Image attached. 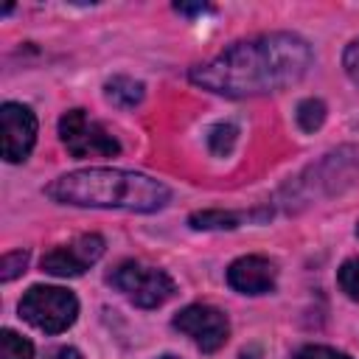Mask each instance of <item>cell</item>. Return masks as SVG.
I'll list each match as a JSON object with an SVG mask.
<instances>
[{"label": "cell", "instance_id": "obj_1", "mask_svg": "<svg viewBox=\"0 0 359 359\" xmlns=\"http://www.w3.org/2000/svg\"><path fill=\"white\" fill-rule=\"evenodd\" d=\"M314 62L311 45L289 31L233 42L219 56L191 70V81L208 93L247 98L297 84Z\"/></svg>", "mask_w": 359, "mask_h": 359}, {"label": "cell", "instance_id": "obj_2", "mask_svg": "<svg viewBox=\"0 0 359 359\" xmlns=\"http://www.w3.org/2000/svg\"><path fill=\"white\" fill-rule=\"evenodd\" d=\"M45 194L53 202L76 205V208H118V210H135V213H154L165 208L171 191L137 171L123 168H84L56 177Z\"/></svg>", "mask_w": 359, "mask_h": 359}, {"label": "cell", "instance_id": "obj_3", "mask_svg": "<svg viewBox=\"0 0 359 359\" xmlns=\"http://www.w3.org/2000/svg\"><path fill=\"white\" fill-rule=\"evenodd\" d=\"M20 317L45 334H62L76 323L79 300L62 286H31L20 300Z\"/></svg>", "mask_w": 359, "mask_h": 359}, {"label": "cell", "instance_id": "obj_4", "mask_svg": "<svg viewBox=\"0 0 359 359\" xmlns=\"http://www.w3.org/2000/svg\"><path fill=\"white\" fill-rule=\"evenodd\" d=\"M109 283L126 294L135 306L140 309H154L163 306L171 294H174V280L157 269V266H146L140 261H123L109 272Z\"/></svg>", "mask_w": 359, "mask_h": 359}, {"label": "cell", "instance_id": "obj_5", "mask_svg": "<svg viewBox=\"0 0 359 359\" xmlns=\"http://www.w3.org/2000/svg\"><path fill=\"white\" fill-rule=\"evenodd\" d=\"M59 137L73 157H112L121 151V143L84 109H70L59 118Z\"/></svg>", "mask_w": 359, "mask_h": 359}, {"label": "cell", "instance_id": "obj_6", "mask_svg": "<svg viewBox=\"0 0 359 359\" xmlns=\"http://www.w3.org/2000/svg\"><path fill=\"white\" fill-rule=\"evenodd\" d=\"M174 328L188 334L196 342V348H202L205 353L219 351L230 337V323H227L224 311L205 306V303H194V306H185L182 311H177Z\"/></svg>", "mask_w": 359, "mask_h": 359}, {"label": "cell", "instance_id": "obj_7", "mask_svg": "<svg viewBox=\"0 0 359 359\" xmlns=\"http://www.w3.org/2000/svg\"><path fill=\"white\" fill-rule=\"evenodd\" d=\"M104 255V238L95 233H84L70 244H62L42 255V272L56 278H76L87 272Z\"/></svg>", "mask_w": 359, "mask_h": 359}, {"label": "cell", "instance_id": "obj_8", "mask_svg": "<svg viewBox=\"0 0 359 359\" xmlns=\"http://www.w3.org/2000/svg\"><path fill=\"white\" fill-rule=\"evenodd\" d=\"M0 129H3V157L8 163H22L36 143V115L17 101H6L0 107Z\"/></svg>", "mask_w": 359, "mask_h": 359}, {"label": "cell", "instance_id": "obj_9", "mask_svg": "<svg viewBox=\"0 0 359 359\" xmlns=\"http://www.w3.org/2000/svg\"><path fill=\"white\" fill-rule=\"evenodd\" d=\"M278 269L264 255H241L227 266V283L241 294H266L275 289Z\"/></svg>", "mask_w": 359, "mask_h": 359}, {"label": "cell", "instance_id": "obj_10", "mask_svg": "<svg viewBox=\"0 0 359 359\" xmlns=\"http://www.w3.org/2000/svg\"><path fill=\"white\" fill-rule=\"evenodd\" d=\"M250 213H236V210H196L191 213L188 224L194 230H236Z\"/></svg>", "mask_w": 359, "mask_h": 359}, {"label": "cell", "instance_id": "obj_11", "mask_svg": "<svg viewBox=\"0 0 359 359\" xmlns=\"http://www.w3.org/2000/svg\"><path fill=\"white\" fill-rule=\"evenodd\" d=\"M104 90H107V98H109L112 104L126 107V109L135 107V104H140L143 95H146L143 81H135V79H129V76H115V79H109Z\"/></svg>", "mask_w": 359, "mask_h": 359}, {"label": "cell", "instance_id": "obj_12", "mask_svg": "<svg viewBox=\"0 0 359 359\" xmlns=\"http://www.w3.org/2000/svg\"><path fill=\"white\" fill-rule=\"evenodd\" d=\"M294 118H297V126L303 132H317L323 126V121H325V104L320 98H303L297 104Z\"/></svg>", "mask_w": 359, "mask_h": 359}, {"label": "cell", "instance_id": "obj_13", "mask_svg": "<svg viewBox=\"0 0 359 359\" xmlns=\"http://www.w3.org/2000/svg\"><path fill=\"white\" fill-rule=\"evenodd\" d=\"M31 356H34V345L25 337H20L11 328L0 331V359H31Z\"/></svg>", "mask_w": 359, "mask_h": 359}, {"label": "cell", "instance_id": "obj_14", "mask_svg": "<svg viewBox=\"0 0 359 359\" xmlns=\"http://www.w3.org/2000/svg\"><path fill=\"white\" fill-rule=\"evenodd\" d=\"M236 137H238V129L233 123H216L210 132H208V149L219 157L230 154L233 146H236Z\"/></svg>", "mask_w": 359, "mask_h": 359}, {"label": "cell", "instance_id": "obj_15", "mask_svg": "<svg viewBox=\"0 0 359 359\" xmlns=\"http://www.w3.org/2000/svg\"><path fill=\"white\" fill-rule=\"evenodd\" d=\"M337 280H339V289H342L351 300H359V255H356V258H348V261L339 266Z\"/></svg>", "mask_w": 359, "mask_h": 359}, {"label": "cell", "instance_id": "obj_16", "mask_svg": "<svg viewBox=\"0 0 359 359\" xmlns=\"http://www.w3.org/2000/svg\"><path fill=\"white\" fill-rule=\"evenodd\" d=\"M25 264H28V250H14V252H6L3 261H0V278L3 283L14 280L17 275L25 272Z\"/></svg>", "mask_w": 359, "mask_h": 359}, {"label": "cell", "instance_id": "obj_17", "mask_svg": "<svg viewBox=\"0 0 359 359\" xmlns=\"http://www.w3.org/2000/svg\"><path fill=\"white\" fill-rule=\"evenodd\" d=\"M294 359H351V356L337 348H328V345H306L294 353Z\"/></svg>", "mask_w": 359, "mask_h": 359}, {"label": "cell", "instance_id": "obj_18", "mask_svg": "<svg viewBox=\"0 0 359 359\" xmlns=\"http://www.w3.org/2000/svg\"><path fill=\"white\" fill-rule=\"evenodd\" d=\"M342 67L353 84H359V39H353L342 53Z\"/></svg>", "mask_w": 359, "mask_h": 359}, {"label": "cell", "instance_id": "obj_19", "mask_svg": "<svg viewBox=\"0 0 359 359\" xmlns=\"http://www.w3.org/2000/svg\"><path fill=\"white\" fill-rule=\"evenodd\" d=\"M50 359H81V353L76 348H56L50 353Z\"/></svg>", "mask_w": 359, "mask_h": 359}, {"label": "cell", "instance_id": "obj_20", "mask_svg": "<svg viewBox=\"0 0 359 359\" xmlns=\"http://www.w3.org/2000/svg\"><path fill=\"white\" fill-rule=\"evenodd\" d=\"M174 8L180 14H202V11H208V6H185V3H177Z\"/></svg>", "mask_w": 359, "mask_h": 359}, {"label": "cell", "instance_id": "obj_21", "mask_svg": "<svg viewBox=\"0 0 359 359\" xmlns=\"http://www.w3.org/2000/svg\"><path fill=\"white\" fill-rule=\"evenodd\" d=\"M160 359H177V356H171V353H165V356H160Z\"/></svg>", "mask_w": 359, "mask_h": 359}, {"label": "cell", "instance_id": "obj_22", "mask_svg": "<svg viewBox=\"0 0 359 359\" xmlns=\"http://www.w3.org/2000/svg\"><path fill=\"white\" fill-rule=\"evenodd\" d=\"M356 236H359V224H356Z\"/></svg>", "mask_w": 359, "mask_h": 359}]
</instances>
